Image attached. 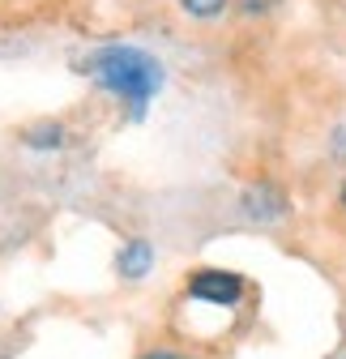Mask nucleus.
<instances>
[{
  "instance_id": "obj_3",
  "label": "nucleus",
  "mask_w": 346,
  "mask_h": 359,
  "mask_svg": "<svg viewBox=\"0 0 346 359\" xmlns=\"http://www.w3.org/2000/svg\"><path fill=\"white\" fill-rule=\"evenodd\" d=\"M154 265V248L146 244V240H128L120 252H116V269H120V274L124 278H146V269Z\"/></svg>"
},
{
  "instance_id": "obj_6",
  "label": "nucleus",
  "mask_w": 346,
  "mask_h": 359,
  "mask_svg": "<svg viewBox=\"0 0 346 359\" xmlns=\"http://www.w3.org/2000/svg\"><path fill=\"white\" fill-rule=\"evenodd\" d=\"M150 359H184V355H171V351H158V355H150Z\"/></svg>"
},
{
  "instance_id": "obj_4",
  "label": "nucleus",
  "mask_w": 346,
  "mask_h": 359,
  "mask_svg": "<svg viewBox=\"0 0 346 359\" xmlns=\"http://www.w3.org/2000/svg\"><path fill=\"white\" fill-rule=\"evenodd\" d=\"M64 142V128L60 124H34L26 133V146H60Z\"/></svg>"
},
{
  "instance_id": "obj_5",
  "label": "nucleus",
  "mask_w": 346,
  "mask_h": 359,
  "mask_svg": "<svg viewBox=\"0 0 346 359\" xmlns=\"http://www.w3.org/2000/svg\"><path fill=\"white\" fill-rule=\"evenodd\" d=\"M180 5H184L193 18H214V13H223L227 0H180Z\"/></svg>"
},
{
  "instance_id": "obj_2",
  "label": "nucleus",
  "mask_w": 346,
  "mask_h": 359,
  "mask_svg": "<svg viewBox=\"0 0 346 359\" xmlns=\"http://www.w3.org/2000/svg\"><path fill=\"white\" fill-rule=\"evenodd\" d=\"M188 291L205 304H235L244 295V283L235 274H227V269H201V274H193Z\"/></svg>"
},
{
  "instance_id": "obj_1",
  "label": "nucleus",
  "mask_w": 346,
  "mask_h": 359,
  "mask_svg": "<svg viewBox=\"0 0 346 359\" xmlns=\"http://www.w3.org/2000/svg\"><path fill=\"white\" fill-rule=\"evenodd\" d=\"M77 69L90 73L103 90L128 99V103H133V116H146V103L158 95V86H162V65L150 52H141V48H128V43L99 48L95 56H85Z\"/></svg>"
}]
</instances>
